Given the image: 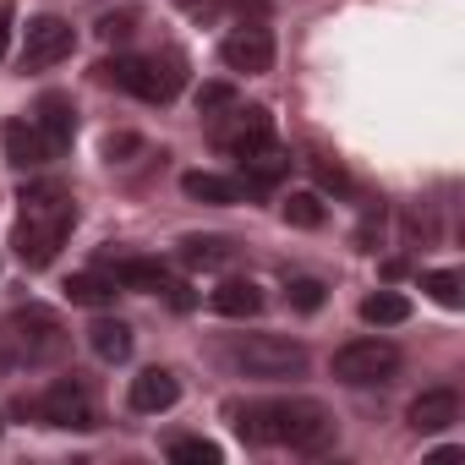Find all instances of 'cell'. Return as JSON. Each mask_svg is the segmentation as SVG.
Wrapping results in <instances>:
<instances>
[{"instance_id": "cell-1", "label": "cell", "mask_w": 465, "mask_h": 465, "mask_svg": "<svg viewBox=\"0 0 465 465\" xmlns=\"http://www.w3.org/2000/svg\"><path fill=\"white\" fill-rule=\"evenodd\" d=\"M236 432L247 443H285L296 454H329L340 438V421L318 400H263L236 411Z\"/></svg>"}, {"instance_id": "cell-2", "label": "cell", "mask_w": 465, "mask_h": 465, "mask_svg": "<svg viewBox=\"0 0 465 465\" xmlns=\"http://www.w3.org/2000/svg\"><path fill=\"white\" fill-rule=\"evenodd\" d=\"M17 203H23V213H17V230H12V252L28 269H50L61 242L77 224V203L61 181H34V186H23Z\"/></svg>"}, {"instance_id": "cell-3", "label": "cell", "mask_w": 465, "mask_h": 465, "mask_svg": "<svg viewBox=\"0 0 465 465\" xmlns=\"http://www.w3.org/2000/svg\"><path fill=\"white\" fill-rule=\"evenodd\" d=\"M224 361L236 367L242 378L280 383V378H302L307 372V345L285 340V334H236L224 345Z\"/></svg>"}, {"instance_id": "cell-4", "label": "cell", "mask_w": 465, "mask_h": 465, "mask_svg": "<svg viewBox=\"0 0 465 465\" xmlns=\"http://www.w3.org/2000/svg\"><path fill=\"white\" fill-rule=\"evenodd\" d=\"M61 351H66V329L50 312H39V307L12 312L6 323H0V367H45Z\"/></svg>"}, {"instance_id": "cell-5", "label": "cell", "mask_w": 465, "mask_h": 465, "mask_svg": "<svg viewBox=\"0 0 465 465\" xmlns=\"http://www.w3.org/2000/svg\"><path fill=\"white\" fill-rule=\"evenodd\" d=\"M99 77L137 94V99H148V104H170L181 94V83H186L181 55H121V61H104Z\"/></svg>"}, {"instance_id": "cell-6", "label": "cell", "mask_w": 465, "mask_h": 465, "mask_svg": "<svg viewBox=\"0 0 465 465\" xmlns=\"http://www.w3.org/2000/svg\"><path fill=\"white\" fill-rule=\"evenodd\" d=\"M334 378L340 383H351V389H367V383H389L394 372H400V345H389V340H351V345H340L334 351Z\"/></svg>"}, {"instance_id": "cell-7", "label": "cell", "mask_w": 465, "mask_h": 465, "mask_svg": "<svg viewBox=\"0 0 465 465\" xmlns=\"http://www.w3.org/2000/svg\"><path fill=\"white\" fill-rule=\"evenodd\" d=\"M39 416H45L50 427H66V432H88V427H99V405H94V394H88L83 378H61V383H50L45 400H39Z\"/></svg>"}, {"instance_id": "cell-8", "label": "cell", "mask_w": 465, "mask_h": 465, "mask_svg": "<svg viewBox=\"0 0 465 465\" xmlns=\"http://www.w3.org/2000/svg\"><path fill=\"white\" fill-rule=\"evenodd\" d=\"M72 45H77V34L66 17H34L23 34V72H50L55 61L72 55Z\"/></svg>"}, {"instance_id": "cell-9", "label": "cell", "mask_w": 465, "mask_h": 465, "mask_svg": "<svg viewBox=\"0 0 465 465\" xmlns=\"http://www.w3.org/2000/svg\"><path fill=\"white\" fill-rule=\"evenodd\" d=\"M219 61L230 66V72H247V77H263L269 66H274V34L269 28H236L224 45H219Z\"/></svg>"}, {"instance_id": "cell-10", "label": "cell", "mask_w": 465, "mask_h": 465, "mask_svg": "<svg viewBox=\"0 0 465 465\" xmlns=\"http://www.w3.org/2000/svg\"><path fill=\"white\" fill-rule=\"evenodd\" d=\"M34 126H39V137H45L50 159H55V153H66V148H72V137H77V104H72V94H45V99H39Z\"/></svg>"}, {"instance_id": "cell-11", "label": "cell", "mask_w": 465, "mask_h": 465, "mask_svg": "<svg viewBox=\"0 0 465 465\" xmlns=\"http://www.w3.org/2000/svg\"><path fill=\"white\" fill-rule=\"evenodd\" d=\"M175 400H181V378H175L170 367H148V372H137V378H132V394H126V405L143 411V416H159V411H170Z\"/></svg>"}, {"instance_id": "cell-12", "label": "cell", "mask_w": 465, "mask_h": 465, "mask_svg": "<svg viewBox=\"0 0 465 465\" xmlns=\"http://www.w3.org/2000/svg\"><path fill=\"white\" fill-rule=\"evenodd\" d=\"M405 421H411L416 432H443V427L460 421V394H454V389H421V394L411 400Z\"/></svg>"}, {"instance_id": "cell-13", "label": "cell", "mask_w": 465, "mask_h": 465, "mask_svg": "<svg viewBox=\"0 0 465 465\" xmlns=\"http://www.w3.org/2000/svg\"><path fill=\"white\" fill-rule=\"evenodd\" d=\"M219 143L236 153V159L252 153V148H263V143H274V121H269V110H236V121L219 132Z\"/></svg>"}, {"instance_id": "cell-14", "label": "cell", "mask_w": 465, "mask_h": 465, "mask_svg": "<svg viewBox=\"0 0 465 465\" xmlns=\"http://www.w3.org/2000/svg\"><path fill=\"white\" fill-rule=\"evenodd\" d=\"M181 192H186L192 203H213V208H230V203L247 197V186H242L236 175H213V170H186V175H181Z\"/></svg>"}, {"instance_id": "cell-15", "label": "cell", "mask_w": 465, "mask_h": 465, "mask_svg": "<svg viewBox=\"0 0 465 465\" xmlns=\"http://www.w3.org/2000/svg\"><path fill=\"white\" fill-rule=\"evenodd\" d=\"M0 143H6V164H17V170H39V164H50V148H45V137H39L34 121H6Z\"/></svg>"}, {"instance_id": "cell-16", "label": "cell", "mask_w": 465, "mask_h": 465, "mask_svg": "<svg viewBox=\"0 0 465 465\" xmlns=\"http://www.w3.org/2000/svg\"><path fill=\"white\" fill-rule=\"evenodd\" d=\"M208 307H213L219 318H258V312H263V285H252V280H224V285L208 296Z\"/></svg>"}, {"instance_id": "cell-17", "label": "cell", "mask_w": 465, "mask_h": 465, "mask_svg": "<svg viewBox=\"0 0 465 465\" xmlns=\"http://www.w3.org/2000/svg\"><path fill=\"white\" fill-rule=\"evenodd\" d=\"M236 164H242V186H274V181L291 170V153H285L280 143H263V148L242 153Z\"/></svg>"}, {"instance_id": "cell-18", "label": "cell", "mask_w": 465, "mask_h": 465, "mask_svg": "<svg viewBox=\"0 0 465 465\" xmlns=\"http://www.w3.org/2000/svg\"><path fill=\"white\" fill-rule=\"evenodd\" d=\"M88 345H94L99 361H126L137 340H132V323H121V318H94V323H88Z\"/></svg>"}, {"instance_id": "cell-19", "label": "cell", "mask_w": 465, "mask_h": 465, "mask_svg": "<svg viewBox=\"0 0 465 465\" xmlns=\"http://www.w3.org/2000/svg\"><path fill=\"white\" fill-rule=\"evenodd\" d=\"M110 280H115L121 291H164V285H170V280H164V263H153V258H121Z\"/></svg>"}, {"instance_id": "cell-20", "label": "cell", "mask_w": 465, "mask_h": 465, "mask_svg": "<svg viewBox=\"0 0 465 465\" xmlns=\"http://www.w3.org/2000/svg\"><path fill=\"white\" fill-rule=\"evenodd\" d=\"M181 258L192 269H224L230 258H236V242H224V236H186L181 242Z\"/></svg>"}, {"instance_id": "cell-21", "label": "cell", "mask_w": 465, "mask_h": 465, "mask_svg": "<svg viewBox=\"0 0 465 465\" xmlns=\"http://www.w3.org/2000/svg\"><path fill=\"white\" fill-rule=\"evenodd\" d=\"M361 318H367V323H378V329H394V323H405V318H411V302H405L400 291H372V296L361 302Z\"/></svg>"}, {"instance_id": "cell-22", "label": "cell", "mask_w": 465, "mask_h": 465, "mask_svg": "<svg viewBox=\"0 0 465 465\" xmlns=\"http://www.w3.org/2000/svg\"><path fill=\"white\" fill-rule=\"evenodd\" d=\"M280 213H285V224H296V230H318V224L329 219V208H323L318 192H291V197L280 203Z\"/></svg>"}, {"instance_id": "cell-23", "label": "cell", "mask_w": 465, "mask_h": 465, "mask_svg": "<svg viewBox=\"0 0 465 465\" xmlns=\"http://www.w3.org/2000/svg\"><path fill=\"white\" fill-rule=\"evenodd\" d=\"M115 291H121V285L104 280V274H72V280H66V296H72L77 307H110Z\"/></svg>"}, {"instance_id": "cell-24", "label": "cell", "mask_w": 465, "mask_h": 465, "mask_svg": "<svg viewBox=\"0 0 465 465\" xmlns=\"http://www.w3.org/2000/svg\"><path fill=\"white\" fill-rule=\"evenodd\" d=\"M421 291H427L438 307H449V312L465 307V280H460L454 269H432V274H421Z\"/></svg>"}, {"instance_id": "cell-25", "label": "cell", "mask_w": 465, "mask_h": 465, "mask_svg": "<svg viewBox=\"0 0 465 465\" xmlns=\"http://www.w3.org/2000/svg\"><path fill=\"white\" fill-rule=\"evenodd\" d=\"M170 460H175V465H219V443H208V438H181V443H170Z\"/></svg>"}, {"instance_id": "cell-26", "label": "cell", "mask_w": 465, "mask_h": 465, "mask_svg": "<svg viewBox=\"0 0 465 465\" xmlns=\"http://www.w3.org/2000/svg\"><path fill=\"white\" fill-rule=\"evenodd\" d=\"M219 110H236V83H203L197 88V115H219Z\"/></svg>"}, {"instance_id": "cell-27", "label": "cell", "mask_w": 465, "mask_h": 465, "mask_svg": "<svg viewBox=\"0 0 465 465\" xmlns=\"http://www.w3.org/2000/svg\"><path fill=\"white\" fill-rule=\"evenodd\" d=\"M285 296H291V307H296V312H318L329 291H323V280H291V291H285Z\"/></svg>"}, {"instance_id": "cell-28", "label": "cell", "mask_w": 465, "mask_h": 465, "mask_svg": "<svg viewBox=\"0 0 465 465\" xmlns=\"http://www.w3.org/2000/svg\"><path fill=\"white\" fill-rule=\"evenodd\" d=\"M312 170H318V181H323L329 192H340V197H351V175H345L340 164H329V159H312Z\"/></svg>"}, {"instance_id": "cell-29", "label": "cell", "mask_w": 465, "mask_h": 465, "mask_svg": "<svg viewBox=\"0 0 465 465\" xmlns=\"http://www.w3.org/2000/svg\"><path fill=\"white\" fill-rule=\"evenodd\" d=\"M132 23H137V12H121V17H104V23H99V39H126V34H132Z\"/></svg>"}, {"instance_id": "cell-30", "label": "cell", "mask_w": 465, "mask_h": 465, "mask_svg": "<svg viewBox=\"0 0 465 465\" xmlns=\"http://www.w3.org/2000/svg\"><path fill=\"white\" fill-rule=\"evenodd\" d=\"M132 148H137V137H126V132H121V137H110V143H104V159L115 164V159H121V153H132Z\"/></svg>"}, {"instance_id": "cell-31", "label": "cell", "mask_w": 465, "mask_h": 465, "mask_svg": "<svg viewBox=\"0 0 465 465\" xmlns=\"http://www.w3.org/2000/svg\"><path fill=\"white\" fill-rule=\"evenodd\" d=\"M12 45V0H0V55Z\"/></svg>"}]
</instances>
